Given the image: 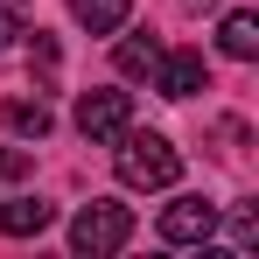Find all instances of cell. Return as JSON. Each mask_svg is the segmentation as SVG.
Listing matches in <instances>:
<instances>
[{"label":"cell","instance_id":"1","mask_svg":"<svg viewBox=\"0 0 259 259\" xmlns=\"http://www.w3.org/2000/svg\"><path fill=\"white\" fill-rule=\"evenodd\" d=\"M112 168L126 189H175V175H182V154H175L168 133H119V154H112Z\"/></svg>","mask_w":259,"mask_h":259},{"label":"cell","instance_id":"2","mask_svg":"<svg viewBox=\"0 0 259 259\" xmlns=\"http://www.w3.org/2000/svg\"><path fill=\"white\" fill-rule=\"evenodd\" d=\"M126 238H133V210L126 203H84V210L70 217V252H84V259L119 252Z\"/></svg>","mask_w":259,"mask_h":259},{"label":"cell","instance_id":"3","mask_svg":"<svg viewBox=\"0 0 259 259\" xmlns=\"http://www.w3.org/2000/svg\"><path fill=\"white\" fill-rule=\"evenodd\" d=\"M133 126V98L126 91H84V98H77V133H84V140H119V133Z\"/></svg>","mask_w":259,"mask_h":259},{"label":"cell","instance_id":"4","mask_svg":"<svg viewBox=\"0 0 259 259\" xmlns=\"http://www.w3.org/2000/svg\"><path fill=\"white\" fill-rule=\"evenodd\" d=\"M154 91H161V98H196V91H210V63H203V49H161V63H154Z\"/></svg>","mask_w":259,"mask_h":259},{"label":"cell","instance_id":"5","mask_svg":"<svg viewBox=\"0 0 259 259\" xmlns=\"http://www.w3.org/2000/svg\"><path fill=\"white\" fill-rule=\"evenodd\" d=\"M210 231H217V203H203V196H175L161 210V238L168 245H203Z\"/></svg>","mask_w":259,"mask_h":259},{"label":"cell","instance_id":"6","mask_svg":"<svg viewBox=\"0 0 259 259\" xmlns=\"http://www.w3.org/2000/svg\"><path fill=\"white\" fill-rule=\"evenodd\" d=\"M217 42H224V56H238V63H252V56H259V14H252V7H238V14H224V28H217Z\"/></svg>","mask_w":259,"mask_h":259},{"label":"cell","instance_id":"7","mask_svg":"<svg viewBox=\"0 0 259 259\" xmlns=\"http://www.w3.org/2000/svg\"><path fill=\"white\" fill-rule=\"evenodd\" d=\"M49 203H35V196H14V203H0V231L7 238H35V231H49Z\"/></svg>","mask_w":259,"mask_h":259},{"label":"cell","instance_id":"8","mask_svg":"<svg viewBox=\"0 0 259 259\" xmlns=\"http://www.w3.org/2000/svg\"><path fill=\"white\" fill-rule=\"evenodd\" d=\"M70 14L84 21L91 35H119V28H126V14H133V0H70Z\"/></svg>","mask_w":259,"mask_h":259},{"label":"cell","instance_id":"9","mask_svg":"<svg viewBox=\"0 0 259 259\" xmlns=\"http://www.w3.org/2000/svg\"><path fill=\"white\" fill-rule=\"evenodd\" d=\"M0 126H14V133H28V140H42L56 119H49L42 98H7V105H0Z\"/></svg>","mask_w":259,"mask_h":259},{"label":"cell","instance_id":"10","mask_svg":"<svg viewBox=\"0 0 259 259\" xmlns=\"http://www.w3.org/2000/svg\"><path fill=\"white\" fill-rule=\"evenodd\" d=\"M154 63H161V42L154 35H126L119 42V70L126 77H154Z\"/></svg>","mask_w":259,"mask_h":259},{"label":"cell","instance_id":"11","mask_svg":"<svg viewBox=\"0 0 259 259\" xmlns=\"http://www.w3.org/2000/svg\"><path fill=\"white\" fill-rule=\"evenodd\" d=\"M28 63H35L42 77H56V42H49L42 28H35V42H28Z\"/></svg>","mask_w":259,"mask_h":259},{"label":"cell","instance_id":"12","mask_svg":"<svg viewBox=\"0 0 259 259\" xmlns=\"http://www.w3.org/2000/svg\"><path fill=\"white\" fill-rule=\"evenodd\" d=\"M28 168H35V161H28L21 147H0V175H28Z\"/></svg>","mask_w":259,"mask_h":259},{"label":"cell","instance_id":"13","mask_svg":"<svg viewBox=\"0 0 259 259\" xmlns=\"http://www.w3.org/2000/svg\"><path fill=\"white\" fill-rule=\"evenodd\" d=\"M231 231H238V238H245V245H252V238H259V210H252V203H245V210L231 217Z\"/></svg>","mask_w":259,"mask_h":259},{"label":"cell","instance_id":"14","mask_svg":"<svg viewBox=\"0 0 259 259\" xmlns=\"http://www.w3.org/2000/svg\"><path fill=\"white\" fill-rule=\"evenodd\" d=\"M14 35H21V21H14V7H0V49L14 42Z\"/></svg>","mask_w":259,"mask_h":259}]
</instances>
